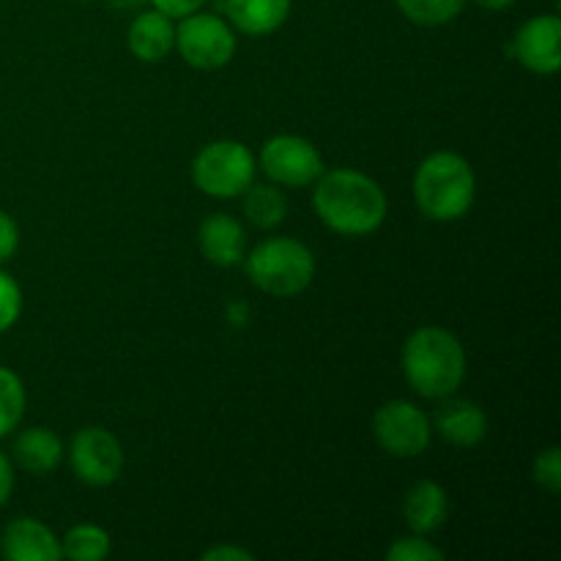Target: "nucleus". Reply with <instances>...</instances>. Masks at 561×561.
<instances>
[{
    "label": "nucleus",
    "mask_w": 561,
    "mask_h": 561,
    "mask_svg": "<svg viewBox=\"0 0 561 561\" xmlns=\"http://www.w3.org/2000/svg\"><path fill=\"white\" fill-rule=\"evenodd\" d=\"M321 222L340 236H370L383 225L389 201L381 186L359 170H323L312 190Z\"/></svg>",
    "instance_id": "1"
},
{
    "label": "nucleus",
    "mask_w": 561,
    "mask_h": 561,
    "mask_svg": "<svg viewBox=\"0 0 561 561\" xmlns=\"http://www.w3.org/2000/svg\"><path fill=\"white\" fill-rule=\"evenodd\" d=\"M400 365L414 392L431 400L449 398L466 378L463 345L442 327L416 329L405 340Z\"/></svg>",
    "instance_id": "2"
},
{
    "label": "nucleus",
    "mask_w": 561,
    "mask_h": 561,
    "mask_svg": "<svg viewBox=\"0 0 561 561\" xmlns=\"http://www.w3.org/2000/svg\"><path fill=\"white\" fill-rule=\"evenodd\" d=\"M477 179L460 153L436 151L416 168L414 197L420 211L433 222H455L474 203Z\"/></svg>",
    "instance_id": "3"
},
{
    "label": "nucleus",
    "mask_w": 561,
    "mask_h": 561,
    "mask_svg": "<svg viewBox=\"0 0 561 561\" xmlns=\"http://www.w3.org/2000/svg\"><path fill=\"white\" fill-rule=\"evenodd\" d=\"M244 266L250 283L277 299L299 296L301 290L310 288L316 277V257L310 247L288 236L261 241L255 250L244 255Z\"/></svg>",
    "instance_id": "4"
},
{
    "label": "nucleus",
    "mask_w": 561,
    "mask_h": 561,
    "mask_svg": "<svg viewBox=\"0 0 561 561\" xmlns=\"http://www.w3.org/2000/svg\"><path fill=\"white\" fill-rule=\"evenodd\" d=\"M192 181L203 195L239 197L255 181V157L239 140H214L197 151Z\"/></svg>",
    "instance_id": "5"
},
{
    "label": "nucleus",
    "mask_w": 561,
    "mask_h": 561,
    "mask_svg": "<svg viewBox=\"0 0 561 561\" xmlns=\"http://www.w3.org/2000/svg\"><path fill=\"white\" fill-rule=\"evenodd\" d=\"M175 47H179L181 58L195 69H222L236 55L233 25L217 14H206V11L186 14L175 27Z\"/></svg>",
    "instance_id": "6"
},
{
    "label": "nucleus",
    "mask_w": 561,
    "mask_h": 561,
    "mask_svg": "<svg viewBox=\"0 0 561 561\" xmlns=\"http://www.w3.org/2000/svg\"><path fill=\"white\" fill-rule=\"evenodd\" d=\"M373 436L392 458H420L431 447V420L409 400H389L373 416Z\"/></svg>",
    "instance_id": "7"
},
{
    "label": "nucleus",
    "mask_w": 561,
    "mask_h": 561,
    "mask_svg": "<svg viewBox=\"0 0 561 561\" xmlns=\"http://www.w3.org/2000/svg\"><path fill=\"white\" fill-rule=\"evenodd\" d=\"M69 463L77 480L93 488L113 485L124 469V449L104 427H82L69 447Z\"/></svg>",
    "instance_id": "8"
},
{
    "label": "nucleus",
    "mask_w": 561,
    "mask_h": 561,
    "mask_svg": "<svg viewBox=\"0 0 561 561\" xmlns=\"http://www.w3.org/2000/svg\"><path fill=\"white\" fill-rule=\"evenodd\" d=\"M261 168L274 184L310 186L323 173V159L310 140L299 135H277L263 142Z\"/></svg>",
    "instance_id": "9"
},
{
    "label": "nucleus",
    "mask_w": 561,
    "mask_h": 561,
    "mask_svg": "<svg viewBox=\"0 0 561 561\" xmlns=\"http://www.w3.org/2000/svg\"><path fill=\"white\" fill-rule=\"evenodd\" d=\"M515 58L535 75H557L561 69V20L557 14H537L515 33Z\"/></svg>",
    "instance_id": "10"
},
{
    "label": "nucleus",
    "mask_w": 561,
    "mask_h": 561,
    "mask_svg": "<svg viewBox=\"0 0 561 561\" xmlns=\"http://www.w3.org/2000/svg\"><path fill=\"white\" fill-rule=\"evenodd\" d=\"M0 553L9 561H58L60 542L42 520L14 518L0 535Z\"/></svg>",
    "instance_id": "11"
},
{
    "label": "nucleus",
    "mask_w": 561,
    "mask_h": 561,
    "mask_svg": "<svg viewBox=\"0 0 561 561\" xmlns=\"http://www.w3.org/2000/svg\"><path fill=\"white\" fill-rule=\"evenodd\" d=\"M433 427L438 436L455 447H477L488 436V416L477 403L463 398H444L433 414Z\"/></svg>",
    "instance_id": "12"
},
{
    "label": "nucleus",
    "mask_w": 561,
    "mask_h": 561,
    "mask_svg": "<svg viewBox=\"0 0 561 561\" xmlns=\"http://www.w3.org/2000/svg\"><path fill=\"white\" fill-rule=\"evenodd\" d=\"M197 247H201L203 257L214 266L230 268L236 263L244 261L247 255V233L241 228L239 219L228 217V214H211L201 222L197 230Z\"/></svg>",
    "instance_id": "13"
},
{
    "label": "nucleus",
    "mask_w": 561,
    "mask_h": 561,
    "mask_svg": "<svg viewBox=\"0 0 561 561\" xmlns=\"http://www.w3.org/2000/svg\"><path fill=\"white\" fill-rule=\"evenodd\" d=\"M175 47V25L157 9L140 11L129 25V49L142 64H159Z\"/></svg>",
    "instance_id": "14"
},
{
    "label": "nucleus",
    "mask_w": 561,
    "mask_h": 561,
    "mask_svg": "<svg viewBox=\"0 0 561 561\" xmlns=\"http://www.w3.org/2000/svg\"><path fill=\"white\" fill-rule=\"evenodd\" d=\"M294 0H225V14L247 36H268L290 16Z\"/></svg>",
    "instance_id": "15"
},
{
    "label": "nucleus",
    "mask_w": 561,
    "mask_h": 561,
    "mask_svg": "<svg viewBox=\"0 0 561 561\" xmlns=\"http://www.w3.org/2000/svg\"><path fill=\"white\" fill-rule=\"evenodd\" d=\"M449 515V499L438 482L422 480L405 493L403 518L414 535H431L442 529Z\"/></svg>",
    "instance_id": "16"
},
{
    "label": "nucleus",
    "mask_w": 561,
    "mask_h": 561,
    "mask_svg": "<svg viewBox=\"0 0 561 561\" xmlns=\"http://www.w3.org/2000/svg\"><path fill=\"white\" fill-rule=\"evenodd\" d=\"M14 463L27 474H49L64 458V444L49 427H27L14 438Z\"/></svg>",
    "instance_id": "17"
},
{
    "label": "nucleus",
    "mask_w": 561,
    "mask_h": 561,
    "mask_svg": "<svg viewBox=\"0 0 561 561\" xmlns=\"http://www.w3.org/2000/svg\"><path fill=\"white\" fill-rule=\"evenodd\" d=\"M288 214V201L277 186L268 184H250L244 190V217L250 219L255 228L272 230Z\"/></svg>",
    "instance_id": "18"
},
{
    "label": "nucleus",
    "mask_w": 561,
    "mask_h": 561,
    "mask_svg": "<svg viewBox=\"0 0 561 561\" xmlns=\"http://www.w3.org/2000/svg\"><path fill=\"white\" fill-rule=\"evenodd\" d=\"M113 551L110 535L96 524H80L75 529L66 531L64 542H60V553L71 561H99L107 559Z\"/></svg>",
    "instance_id": "19"
},
{
    "label": "nucleus",
    "mask_w": 561,
    "mask_h": 561,
    "mask_svg": "<svg viewBox=\"0 0 561 561\" xmlns=\"http://www.w3.org/2000/svg\"><path fill=\"white\" fill-rule=\"evenodd\" d=\"M394 3L403 11L405 20L416 22V25L436 27L453 22L463 11L466 0H394Z\"/></svg>",
    "instance_id": "20"
},
{
    "label": "nucleus",
    "mask_w": 561,
    "mask_h": 561,
    "mask_svg": "<svg viewBox=\"0 0 561 561\" xmlns=\"http://www.w3.org/2000/svg\"><path fill=\"white\" fill-rule=\"evenodd\" d=\"M25 414V387L9 367H0V438L9 436Z\"/></svg>",
    "instance_id": "21"
},
{
    "label": "nucleus",
    "mask_w": 561,
    "mask_h": 561,
    "mask_svg": "<svg viewBox=\"0 0 561 561\" xmlns=\"http://www.w3.org/2000/svg\"><path fill=\"white\" fill-rule=\"evenodd\" d=\"M22 316V288L9 272L0 268V334L9 332Z\"/></svg>",
    "instance_id": "22"
},
{
    "label": "nucleus",
    "mask_w": 561,
    "mask_h": 561,
    "mask_svg": "<svg viewBox=\"0 0 561 561\" xmlns=\"http://www.w3.org/2000/svg\"><path fill=\"white\" fill-rule=\"evenodd\" d=\"M389 561H444V553L436 546H431L427 540H422V535L414 537H400L392 542V548L387 551Z\"/></svg>",
    "instance_id": "23"
},
{
    "label": "nucleus",
    "mask_w": 561,
    "mask_h": 561,
    "mask_svg": "<svg viewBox=\"0 0 561 561\" xmlns=\"http://www.w3.org/2000/svg\"><path fill=\"white\" fill-rule=\"evenodd\" d=\"M535 474L537 485L546 488L548 493H559L561 491V453L559 447H548L542 449L540 455L535 458Z\"/></svg>",
    "instance_id": "24"
},
{
    "label": "nucleus",
    "mask_w": 561,
    "mask_h": 561,
    "mask_svg": "<svg viewBox=\"0 0 561 561\" xmlns=\"http://www.w3.org/2000/svg\"><path fill=\"white\" fill-rule=\"evenodd\" d=\"M16 247H20V225L14 222V217L0 211V263L11 261Z\"/></svg>",
    "instance_id": "25"
},
{
    "label": "nucleus",
    "mask_w": 561,
    "mask_h": 561,
    "mask_svg": "<svg viewBox=\"0 0 561 561\" xmlns=\"http://www.w3.org/2000/svg\"><path fill=\"white\" fill-rule=\"evenodd\" d=\"M206 3L208 0H151L153 9L168 14L170 20H181V16L186 14H195V11H201Z\"/></svg>",
    "instance_id": "26"
},
{
    "label": "nucleus",
    "mask_w": 561,
    "mask_h": 561,
    "mask_svg": "<svg viewBox=\"0 0 561 561\" xmlns=\"http://www.w3.org/2000/svg\"><path fill=\"white\" fill-rule=\"evenodd\" d=\"M250 551H241V548H233V546H217V548H208L206 553H203V561H252Z\"/></svg>",
    "instance_id": "27"
},
{
    "label": "nucleus",
    "mask_w": 561,
    "mask_h": 561,
    "mask_svg": "<svg viewBox=\"0 0 561 561\" xmlns=\"http://www.w3.org/2000/svg\"><path fill=\"white\" fill-rule=\"evenodd\" d=\"M11 491H14V463L5 453H0V507L9 502Z\"/></svg>",
    "instance_id": "28"
},
{
    "label": "nucleus",
    "mask_w": 561,
    "mask_h": 561,
    "mask_svg": "<svg viewBox=\"0 0 561 561\" xmlns=\"http://www.w3.org/2000/svg\"><path fill=\"white\" fill-rule=\"evenodd\" d=\"M474 3L480 5V9H488V11H504V9H510L515 0H474Z\"/></svg>",
    "instance_id": "29"
},
{
    "label": "nucleus",
    "mask_w": 561,
    "mask_h": 561,
    "mask_svg": "<svg viewBox=\"0 0 561 561\" xmlns=\"http://www.w3.org/2000/svg\"><path fill=\"white\" fill-rule=\"evenodd\" d=\"M110 3H113L115 9H137V5H142L146 0H110Z\"/></svg>",
    "instance_id": "30"
}]
</instances>
